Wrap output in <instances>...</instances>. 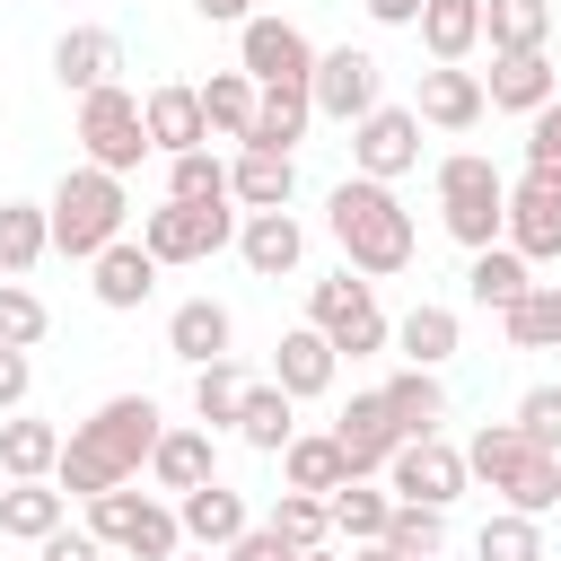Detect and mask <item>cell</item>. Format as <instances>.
Returning a JSON list of instances; mask_svg holds the SVG:
<instances>
[{"label": "cell", "instance_id": "cell-1", "mask_svg": "<svg viewBox=\"0 0 561 561\" xmlns=\"http://www.w3.org/2000/svg\"><path fill=\"white\" fill-rule=\"evenodd\" d=\"M158 430H167V412L149 403V394H105L79 430H70V447H61V491L70 500H96V491H114V482H140L149 473V447H158Z\"/></svg>", "mask_w": 561, "mask_h": 561}, {"label": "cell", "instance_id": "cell-2", "mask_svg": "<svg viewBox=\"0 0 561 561\" xmlns=\"http://www.w3.org/2000/svg\"><path fill=\"white\" fill-rule=\"evenodd\" d=\"M324 228H333V245H342V263L351 272H368V280H394V272H412V210L394 202V184H377V175H342L333 193H324Z\"/></svg>", "mask_w": 561, "mask_h": 561}, {"label": "cell", "instance_id": "cell-3", "mask_svg": "<svg viewBox=\"0 0 561 561\" xmlns=\"http://www.w3.org/2000/svg\"><path fill=\"white\" fill-rule=\"evenodd\" d=\"M465 465H473V482L500 491V508H526V517H552L561 508V456L535 447L517 421H482L465 438Z\"/></svg>", "mask_w": 561, "mask_h": 561}, {"label": "cell", "instance_id": "cell-4", "mask_svg": "<svg viewBox=\"0 0 561 561\" xmlns=\"http://www.w3.org/2000/svg\"><path fill=\"white\" fill-rule=\"evenodd\" d=\"M44 210H53V254H70V263H96L114 237H123V219H131V193H123V175H105V167H70L53 193H44Z\"/></svg>", "mask_w": 561, "mask_h": 561}, {"label": "cell", "instance_id": "cell-5", "mask_svg": "<svg viewBox=\"0 0 561 561\" xmlns=\"http://www.w3.org/2000/svg\"><path fill=\"white\" fill-rule=\"evenodd\" d=\"M438 228H447L465 254L500 245V228H508V175H500L482 149L438 158Z\"/></svg>", "mask_w": 561, "mask_h": 561}, {"label": "cell", "instance_id": "cell-6", "mask_svg": "<svg viewBox=\"0 0 561 561\" xmlns=\"http://www.w3.org/2000/svg\"><path fill=\"white\" fill-rule=\"evenodd\" d=\"M88 535H96L105 552H131V561H175V552H184V517H175V500L131 491V482H114V491L88 500Z\"/></svg>", "mask_w": 561, "mask_h": 561}, {"label": "cell", "instance_id": "cell-7", "mask_svg": "<svg viewBox=\"0 0 561 561\" xmlns=\"http://www.w3.org/2000/svg\"><path fill=\"white\" fill-rule=\"evenodd\" d=\"M307 324H324V342L333 351H351V359H368V351H386L394 342V324H386V307H377V280L368 272H324L316 289H307Z\"/></svg>", "mask_w": 561, "mask_h": 561}, {"label": "cell", "instance_id": "cell-8", "mask_svg": "<svg viewBox=\"0 0 561 561\" xmlns=\"http://www.w3.org/2000/svg\"><path fill=\"white\" fill-rule=\"evenodd\" d=\"M79 149H88V167H105V175H131L140 158H149V123H140V96L114 79V88H88L79 96V131H70Z\"/></svg>", "mask_w": 561, "mask_h": 561}, {"label": "cell", "instance_id": "cell-9", "mask_svg": "<svg viewBox=\"0 0 561 561\" xmlns=\"http://www.w3.org/2000/svg\"><path fill=\"white\" fill-rule=\"evenodd\" d=\"M237 219L245 210H228V202H158L140 219V245L158 263H210L219 245H237Z\"/></svg>", "mask_w": 561, "mask_h": 561}, {"label": "cell", "instance_id": "cell-10", "mask_svg": "<svg viewBox=\"0 0 561 561\" xmlns=\"http://www.w3.org/2000/svg\"><path fill=\"white\" fill-rule=\"evenodd\" d=\"M473 482V465H465V447H447L438 430L430 438H403L394 456H386V491L394 500H421V508H456V491Z\"/></svg>", "mask_w": 561, "mask_h": 561}, {"label": "cell", "instance_id": "cell-11", "mask_svg": "<svg viewBox=\"0 0 561 561\" xmlns=\"http://www.w3.org/2000/svg\"><path fill=\"white\" fill-rule=\"evenodd\" d=\"M237 61L254 70V88H307V79H316L307 26H298V18H263V9L237 26Z\"/></svg>", "mask_w": 561, "mask_h": 561}, {"label": "cell", "instance_id": "cell-12", "mask_svg": "<svg viewBox=\"0 0 561 561\" xmlns=\"http://www.w3.org/2000/svg\"><path fill=\"white\" fill-rule=\"evenodd\" d=\"M412 167H421V114H412V105H368V114L351 123V175L394 184V175H412Z\"/></svg>", "mask_w": 561, "mask_h": 561}, {"label": "cell", "instance_id": "cell-13", "mask_svg": "<svg viewBox=\"0 0 561 561\" xmlns=\"http://www.w3.org/2000/svg\"><path fill=\"white\" fill-rule=\"evenodd\" d=\"M377 88H386L377 53H359V44H333V53H316V79H307V96H316V114H324V123H359L368 105H386Z\"/></svg>", "mask_w": 561, "mask_h": 561}, {"label": "cell", "instance_id": "cell-14", "mask_svg": "<svg viewBox=\"0 0 561 561\" xmlns=\"http://www.w3.org/2000/svg\"><path fill=\"white\" fill-rule=\"evenodd\" d=\"M526 263H561V175H543V167H526L517 184H508V228H500Z\"/></svg>", "mask_w": 561, "mask_h": 561}, {"label": "cell", "instance_id": "cell-15", "mask_svg": "<svg viewBox=\"0 0 561 561\" xmlns=\"http://www.w3.org/2000/svg\"><path fill=\"white\" fill-rule=\"evenodd\" d=\"M412 114H421L430 131H473V123L491 114V96H482V70H465V61H430V70H421V96H412Z\"/></svg>", "mask_w": 561, "mask_h": 561}, {"label": "cell", "instance_id": "cell-16", "mask_svg": "<svg viewBox=\"0 0 561 561\" xmlns=\"http://www.w3.org/2000/svg\"><path fill=\"white\" fill-rule=\"evenodd\" d=\"M333 438H342V456H351V473H386V456L403 447V421H394V403H386V386H368V394H351V403H342V421H333Z\"/></svg>", "mask_w": 561, "mask_h": 561}, {"label": "cell", "instance_id": "cell-17", "mask_svg": "<svg viewBox=\"0 0 561 561\" xmlns=\"http://www.w3.org/2000/svg\"><path fill=\"white\" fill-rule=\"evenodd\" d=\"M140 123H149V149L158 158H184V149H210V114H202V88L167 79L140 96Z\"/></svg>", "mask_w": 561, "mask_h": 561}, {"label": "cell", "instance_id": "cell-18", "mask_svg": "<svg viewBox=\"0 0 561 561\" xmlns=\"http://www.w3.org/2000/svg\"><path fill=\"white\" fill-rule=\"evenodd\" d=\"M158 254L140 245V237H114L96 263H88V289H96V307H114V316H131V307H149V289H158Z\"/></svg>", "mask_w": 561, "mask_h": 561}, {"label": "cell", "instance_id": "cell-19", "mask_svg": "<svg viewBox=\"0 0 561 561\" xmlns=\"http://www.w3.org/2000/svg\"><path fill=\"white\" fill-rule=\"evenodd\" d=\"M333 377H342V351L324 342V324H289V333L272 342V386H289L298 403L333 394Z\"/></svg>", "mask_w": 561, "mask_h": 561}, {"label": "cell", "instance_id": "cell-20", "mask_svg": "<svg viewBox=\"0 0 561 561\" xmlns=\"http://www.w3.org/2000/svg\"><path fill=\"white\" fill-rule=\"evenodd\" d=\"M149 482L158 491H202V482H219V447H210V430L202 421H175V430H158V447H149Z\"/></svg>", "mask_w": 561, "mask_h": 561}, {"label": "cell", "instance_id": "cell-21", "mask_svg": "<svg viewBox=\"0 0 561 561\" xmlns=\"http://www.w3.org/2000/svg\"><path fill=\"white\" fill-rule=\"evenodd\" d=\"M61 447H70V430H53L35 412H0V482H53Z\"/></svg>", "mask_w": 561, "mask_h": 561}, {"label": "cell", "instance_id": "cell-22", "mask_svg": "<svg viewBox=\"0 0 561 561\" xmlns=\"http://www.w3.org/2000/svg\"><path fill=\"white\" fill-rule=\"evenodd\" d=\"M482 96H491L500 114H535V105L561 96V70H552V53H491Z\"/></svg>", "mask_w": 561, "mask_h": 561}, {"label": "cell", "instance_id": "cell-23", "mask_svg": "<svg viewBox=\"0 0 561 561\" xmlns=\"http://www.w3.org/2000/svg\"><path fill=\"white\" fill-rule=\"evenodd\" d=\"M237 254H245V272H263V280L298 272V263H307V228H298V210H245V219H237Z\"/></svg>", "mask_w": 561, "mask_h": 561}, {"label": "cell", "instance_id": "cell-24", "mask_svg": "<svg viewBox=\"0 0 561 561\" xmlns=\"http://www.w3.org/2000/svg\"><path fill=\"white\" fill-rule=\"evenodd\" d=\"M114 70H123V35H114V26H70V35L53 44V79H61L70 96L114 88Z\"/></svg>", "mask_w": 561, "mask_h": 561}, {"label": "cell", "instance_id": "cell-25", "mask_svg": "<svg viewBox=\"0 0 561 561\" xmlns=\"http://www.w3.org/2000/svg\"><path fill=\"white\" fill-rule=\"evenodd\" d=\"M167 351H175L184 368H210V359L237 351V316H228L219 298H184V307L167 316Z\"/></svg>", "mask_w": 561, "mask_h": 561}, {"label": "cell", "instance_id": "cell-26", "mask_svg": "<svg viewBox=\"0 0 561 561\" xmlns=\"http://www.w3.org/2000/svg\"><path fill=\"white\" fill-rule=\"evenodd\" d=\"M175 517H184V543H202V552H228V543L254 526L245 491H228V482H202V491H184V500H175Z\"/></svg>", "mask_w": 561, "mask_h": 561}, {"label": "cell", "instance_id": "cell-27", "mask_svg": "<svg viewBox=\"0 0 561 561\" xmlns=\"http://www.w3.org/2000/svg\"><path fill=\"white\" fill-rule=\"evenodd\" d=\"M70 526V491L61 482H0V535L9 543H44Z\"/></svg>", "mask_w": 561, "mask_h": 561}, {"label": "cell", "instance_id": "cell-28", "mask_svg": "<svg viewBox=\"0 0 561 561\" xmlns=\"http://www.w3.org/2000/svg\"><path fill=\"white\" fill-rule=\"evenodd\" d=\"M228 193H237V210H289L298 158H280V149H237V158H228Z\"/></svg>", "mask_w": 561, "mask_h": 561}, {"label": "cell", "instance_id": "cell-29", "mask_svg": "<svg viewBox=\"0 0 561 561\" xmlns=\"http://www.w3.org/2000/svg\"><path fill=\"white\" fill-rule=\"evenodd\" d=\"M394 351H403L412 368H447V359L465 351V324H456V307H438V298L403 307V316H394Z\"/></svg>", "mask_w": 561, "mask_h": 561}, {"label": "cell", "instance_id": "cell-30", "mask_svg": "<svg viewBox=\"0 0 561 561\" xmlns=\"http://www.w3.org/2000/svg\"><path fill=\"white\" fill-rule=\"evenodd\" d=\"M280 482H289V491H316V500H333V491L351 482V456H342V438H333V430H298V438L280 447Z\"/></svg>", "mask_w": 561, "mask_h": 561}, {"label": "cell", "instance_id": "cell-31", "mask_svg": "<svg viewBox=\"0 0 561 561\" xmlns=\"http://www.w3.org/2000/svg\"><path fill=\"white\" fill-rule=\"evenodd\" d=\"M307 123H316V96H307V88H263V105H254V131H245L237 149H280V158H298Z\"/></svg>", "mask_w": 561, "mask_h": 561}, {"label": "cell", "instance_id": "cell-32", "mask_svg": "<svg viewBox=\"0 0 561 561\" xmlns=\"http://www.w3.org/2000/svg\"><path fill=\"white\" fill-rule=\"evenodd\" d=\"M526 289H535V263H526L508 237H500V245H482V254L465 263V298H473V307H517Z\"/></svg>", "mask_w": 561, "mask_h": 561}, {"label": "cell", "instance_id": "cell-33", "mask_svg": "<svg viewBox=\"0 0 561 561\" xmlns=\"http://www.w3.org/2000/svg\"><path fill=\"white\" fill-rule=\"evenodd\" d=\"M237 438H245L254 456H280V447L298 438V394H289V386H272V377H263V386H245V412H237Z\"/></svg>", "mask_w": 561, "mask_h": 561}, {"label": "cell", "instance_id": "cell-34", "mask_svg": "<svg viewBox=\"0 0 561 561\" xmlns=\"http://www.w3.org/2000/svg\"><path fill=\"white\" fill-rule=\"evenodd\" d=\"M53 254V210L44 202H0V280H26Z\"/></svg>", "mask_w": 561, "mask_h": 561}, {"label": "cell", "instance_id": "cell-35", "mask_svg": "<svg viewBox=\"0 0 561 561\" xmlns=\"http://www.w3.org/2000/svg\"><path fill=\"white\" fill-rule=\"evenodd\" d=\"M482 44L491 53H543L552 44V0H482Z\"/></svg>", "mask_w": 561, "mask_h": 561}, {"label": "cell", "instance_id": "cell-36", "mask_svg": "<svg viewBox=\"0 0 561 561\" xmlns=\"http://www.w3.org/2000/svg\"><path fill=\"white\" fill-rule=\"evenodd\" d=\"M254 105H263V88H254V70H245V61L202 79V114H210V131H219V140H245V131H254Z\"/></svg>", "mask_w": 561, "mask_h": 561}, {"label": "cell", "instance_id": "cell-37", "mask_svg": "<svg viewBox=\"0 0 561 561\" xmlns=\"http://www.w3.org/2000/svg\"><path fill=\"white\" fill-rule=\"evenodd\" d=\"M386 403H394V421H403V438H430L438 421H447V386H438V368H394L386 377Z\"/></svg>", "mask_w": 561, "mask_h": 561}, {"label": "cell", "instance_id": "cell-38", "mask_svg": "<svg viewBox=\"0 0 561 561\" xmlns=\"http://www.w3.org/2000/svg\"><path fill=\"white\" fill-rule=\"evenodd\" d=\"M508 351H561V280H535L517 307H500Z\"/></svg>", "mask_w": 561, "mask_h": 561}, {"label": "cell", "instance_id": "cell-39", "mask_svg": "<svg viewBox=\"0 0 561 561\" xmlns=\"http://www.w3.org/2000/svg\"><path fill=\"white\" fill-rule=\"evenodd\" d=\"M245 368H237V351L228 359H210V368H193V421L202 430H237V412H245Z\"/></svg>", "mask_w": 561, "mask_h": 561}, {"label": "cell", "instance_id": "cell-40", "mask_svg": "<svg viewBox=\"0 0 561 561\" xmlns=\"http://www.w3.org/2000/svg\"><path fill=\"white\" fill-rule=\"evenodd\" d=\"M386 517H394V491H377L368 473H351L333 491V535L342 543H386Z\"/></svg>", "mask_w": 561, "mask_h": 561}, {"label": "cell", "instance_id": "cell-41", "mask_svg": "<svg viewBox=\"0 0 561 561\" xmlns=\"http://www.w3.org/2000/svg\"><path fill=\"white\" fill-rule=\"evenodd\" d=\"M421 44L430 61H465L482 44V0H421Z\"/></svg>", "mask_w": 561, "mask_h": 561}, {"label": "cell", "instance_id": "cell-42", "mask_svg": "<svg viewBox=\"0 0 561 561\" xmlns=\"http://www.w3.org/2000/svg\"><path fill=\"white\" fill-rule=\"evenodd\" d=\"M473 561H543V517L526 508H491L473 535Z\"/></svg>", "mask_w": 561, "mask_h": 561}, {"label": "cell", "instance_id": "cell-43", "mask_svg": "<svg viewBox=\"0 0 561 561\" xmlns=\"http://www.w3.org/2000/svg\"><path fill=\"white\" fill-rule=\"evenodd\" d=\"M386 552H403V561H438V552H447V508L394 500V517H386Z\"/></svg>", "mask_w": 561, "mask_h": 561}, {"label": "cell", "instance_id": "cell-44", "mask_svg": "<svg viewBox=\"0 0 561 561\" xmlns=\"http://www.w3.org/2000/svg\"><path fill=\"white\" fill-rule=\"evenodd\" d=\"M263 526H280L298 552H316V543L333 535V500H316V491H289V482H280V500H272V517H263Z\"/></svg>", "mask_w": 561, "mask_h": 561}, {"label": "cell", "instance_id": "cell-45", "mask_svg": "<svg viewBox=\"0 0 561 561\" xmlns=\"http://www.w3.org/2000/svg\"><path fill=\"white\" fill-rule=\"evenodd\" d=\"M167 202H237V193L210 149H184V158H167Z\"/></svg>", "mask_w": 561, "mask_h": 561}, {"label": "cell", "instance_id": "cell-46", "mask_svg": "<svg viewBox=\"0 0 561 561\" xmlns=\"http://www.w3.org/2000/svg\"><path fill=\"white\" fill-rule=\"evenodd\" d=\"M44 333H53V307H44L26 280H0V342H9V351H35Z\"/></svg>", "mask_w": 561, "mask_h": 561}, {"label": "cell", "instance_id": "cell-47", "mask_svg": "<svg viewBox=\"0 0 561 561\" xmlns=\"http://www.w3.org/2000/svg\"><path fill=\"white\" fill-rule=\"evenodd\" d=\"M508 421H517V430H526L535 447H552V456H561V386H526Z\"/></svg>", "mask_w": 561, "mask_h": 561}, {"label": "cell", "instance_id": "cell-48", "mask_svg": "<svg viewBox=\"0 0 561 561\" xmlns=\"http://www.w3.org/2000/svg\"><path fill=\"white\" fill-rule=\"evenodd\" d=\"M526 167H543V175H561V96L526 114Z\"/></svg>", "mask_w": 561, "mask_h": 561}, {"label": "cell", "instance_id": "cell-49", "mask_svg": "<svg viewBox=\"0 0 561 561\" xmlns=\"http://www.w3.org/2000/svg\"><path fill=\"white\" fill-rule=\"evenodd\" d=\"M289 552H298V543H289L280 526H245V535H237L219 561H289Z\"/></svg>", "mask_w": 561, "mask_h": 561}, {"label": "cell", "instance_id": "cell-50", "mask_svg": "<svg viewBox=\"0 0 561 561\" xmlns=\"http://www.w3.org/2000/svg\"><path fill=\"white\" fill-rule=\"evenodd\" d=\"M26 394H35V359L0 342V412H26Z\"/></svg>", "mask_w": 561, "mask_h": 561}, {"label": "cell", "instance_id": "cell-51", "mask_svg": "<svg viewBox=\"0 0 561 561\" xmlns=\"http://www.w3.org/2000/svg\"><path fill=\"white\" fill-rule=\"evenodd\" d=\"M35 552H44V561H105V543H96L88 526H79V535H70V526H61V535H44Z\"/></svg>", "mask_w": 561, "mask_h": 561}, {"label": "cell", "instance_id": "cell-52", "mask_svg": "<svg viewBox=\"0 0 561 561\" xmlns=\"http://www.w3.org/2000/svg\"><path fill=\"white\" fill-rule=\"evenodd\" d=\"M377 26H421V0H359Z\"/></svg>", "mask_w": 561, "mask_h": 561}, {"label": "cell", "instance_id": "cell-53", "mask_svg": "<svg viewBox=\"0 0 561 561\" xmlns=\"http://www.w3.org/2000/svg\"><path fill=\"white\" fill-rule=\"evenodd\" d=\"M193 9H202L210 26H245V18H254V0H193Z\"/></svg>", "mask_w": 561, "mask_h": 561}, {"label": "cell", "instance_id": "cell-54", "mask_svg": "<svg viewBox=\"0 0 561 561\" xmlns=\"http://www.w3.org/2000/svg\"><path fill=\"white\" fill-rule=\"evenodd\" d=\"M351 561H403V552H386V543H351Z\"/></svg>", "mask_w": 561, "mask_h": 561}, {"label": "cell", "instance_id": "cell-55", "mask_svg": "<svg viewBox=\"0 0 561 561\" xmlns=\"http://www.w3.org/2000/svg\"><path fill=\"white\" fill-rule=\"evenodd\" d=\"M289 561H342V552H333V543H316V552H289Z\"/></svg>", "mask_w": 561, "mask_h": 561}, {"label": "cell", "instance_id": "cell-56", "mask_svg": "<svg viewBox=\"0 0 561 561\" xmlns=\"http://www.w3.org/2000/svg\"><path fill=\"white\" fill-rule=\"evenodd\" d=\"M175 561H219V552H202V543H184V552H175Z\"/></svg>", "mask_w": 561, "mask_h": 561}]
</instances>
